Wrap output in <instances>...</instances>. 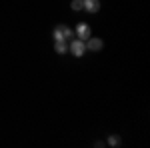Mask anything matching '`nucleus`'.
I'll return each instance as SVG.
<instances>
[{"instance_id": "1", "label": "nucleus", "mask_w": 150, "mask_h": 148, "mask_svg": "<svg viewBox=\"0 0 150 148\" xmlns=\"http://www.w3.org/2000/svg\"><path fill=\"white\" fill-rule=\"evenodd\" d=\"M52 36H54V40H68V38H72V30L70 28H66V26H56L54 28V32H52Z\"/></svg>"}, {"instance_id": "2", "label": "nucleus", "mask_w": 150, "mask_h": 148, "mask_svg": "<svg viewBox=\"0 0 150 148\" xmlns=\"http://www.w3.org/2000/svg\"><path fill=\"white\" fill-rule=\"evenodd\" d=\"M84 50H86V44H84V40H74L72 44H70V52L74 54L76 58H80L84 54Z\"/></svg>"}, {"instance_id": "3", "label": "nucleus", "mask_w": 150, "mask_h": 148, "mask_svg": "<svg viewBox=\"0 0 150 148\" xmlns=\"http://www.w3.org/2000/svg\"><path fill=\"white\" fill-rule=\"evenodd\" d=\"M82 8L94 14V12L100 10V2H98V0H82Z\"/></svg>"}, {"instance_id": "4", "label": "nucleus", "mask_w": 150, "mask_h": 148, "mask_svg": "<svg viewBox=\"0 0 150 148\" xmlns=\"http://www.w3.org/2000/svg\"><path fill=\"white\" fill-rule=\"evenodd\" d=\"M76 34H78V38L80 40H88L90 38V26L88 24H78V28H76Z\"/></svg>"}, {"instance_id": "5", "label": "nucleus", "mask_w": 150, "mask_h": 148, "mask_svg": "<svg viewBox=\"0 0 150 148\" xmlns=\"http://www.w3.org/2000/svg\"><path fill=\"white\" fill-rule=\"evenodd\" d=\"M86 48L92 50V52H98V50H102V40H100V38H88Z\"/></svg>"}, {"instance_id": "6", "label": "nucleus", "mask_w": 150, "mask_h": 148, "mask_svg": "<svg viewBox=\"0 0 150 148\" xmlns=\"http://www.w3.org/2000/svg\"><path fill=\"white\" fill-rule=\"evenodd\" d=\"M54 50H56L58 54H64V52L68 50V46H66V40H56V42H54Z\"/></svg>"}, {"instance_id": "7", "label": "nucleus", "mask_w": 150, "mask_h": 148, "mask_svg": "<svg viewBox=\"0 0 150 148\" xmlns=\"http://www.w3.org/2000/svg\"><path fill=\"white\" fill-rule=\"evenodd\" d=\"M70 8H72L74 12L82 10V0H72V4H70Z\"/></svg>"}, {"instance_id": "8", "label": "nucleus", "mask_w": 150, "mask_h": 148, "mask_svg": "<svg viewBox=\"0 0 150 148\" xmlns=\"http://www.w3.org/2000/svg\"><path fill=\"white\" fill-rule=\"evenodd\" d=\"M108 142H110L112 146H118V142H120V140H118V136H110V138H108Z\"/></svg>"}]
</instances>
